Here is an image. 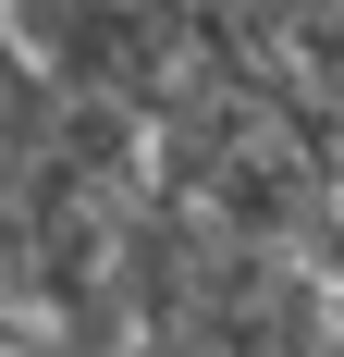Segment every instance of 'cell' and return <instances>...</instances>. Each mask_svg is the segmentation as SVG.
<instances>
[]
</instances>
